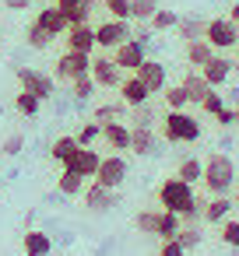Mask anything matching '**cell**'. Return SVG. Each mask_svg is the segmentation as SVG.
Wrapping results in <instances>:
<instances>
[{"label":"cell","mask_w":239,"mask_h":256,"mask_svg":"<svg viewBox=\"0 0 239 256\" xmlns=\"http://www.w3.org/2000/svg\"><path fill=\"white\" fill-rule=\"evenodd\" d=\"M158 204H162V210L179 214L186 224H193V221L204 214V200L193 196V182H186V179H179V176H172V179H165V182L158 186Z\"/></svg>","instance_id":"6da1fadb"},{"label":"cell","mask_w":239,"mask_h":256,"mask_svg":"<svg viewBox=\"0 0 239 256\" xmlns=\"http://www.w3.org/2000/svg\"><path fill=\"white\" fill-rule=\"evenodd\" d=\"M204 186L214 193V196H228V190H232V182H235V165H232V158L228 154H221V151H214L207 162H204Z\"/></svg>","instance_id":"7a4b0ae2"},{"label":"cell","mask_w":239,"mask_h":256,"mask_svg":"<svg viewBox=\"0 0 239 256\" xmlns=\"http://www.w3.org/2000/svg\"><path fill=\"white\" fill-rule=\"evenodd\" d=\"M162 134L169 144H193L200 137V120L183 109H169V116L162 120Z\"/></svg>","instance_id":"3957f363"},{"label":"cell","mask_w":239,"mask_h":256,"mask_svg":"<svg viewBox=\"0 0 239 256\" xmlns=\"http://www.w3.org/2000/svg\"><path fill=\"white\" fill-rule=\"evenodd\" d=\"M144 60H148V32L130 36L127 42H120V46L113 50V64H116L120 70H130V74H134Z\"/></svg>","instance_id":"277c9868"},{"label":"cell","mask_w":239,"mask_h":256,"mask_svg":"<svg viewBox=\"0 0 239 256\" xmlns=\"http://www.w3.org/2000/svg\"><path fill=\"white\" fill-rule=\"evenodd\" d=\"M204 39L211 42L214 53H221V50H235V42H239V25H235L232 18H211L207 28H204Z\"/></svg>","instance_id":"5b68a950"},{"label":"cell","mask_w":239,"mask_h":256,"mask_svg":"<svg viewBox=\"0 0 239 256\" xmlns=\"http://www.w3.org/2000/svg\"><path fill=\"white\" fill-rule=\"evenodd\" d=\"M18 84H22V92H29V95H36L39 102H46V98H53V78L50 74H43V70H36V67H18Z\"/></svg>","instance_id":"8992f818"},{"label":"cell","mask_w":239,"mask_h":256,"mask_svg":"<svg viewBox=\"0 0 239 256\" xmlns=\"http://www.w3.org/2000/svg\"><path fill=\"white\" fill-rule=\"evenodd\" d=\"M85 74H92V53H74V50H67L60 60H57V78L60 81H74V78H85Z\"/></svg>","instance_id":"52a82bcc"},{"label":"cell","mask_w":239,"mask_h":256,"mask_svg":"<svg viewBox=\"0 0 239 256\" xmlns=\"http://www.w3.org/2000/svg\"><path fill=\"white\" fill-rule=\"evenodd\" d=\"M127 39H130V25L120 22V18H109V22H102V25L95 28V46H99V50H116V46L127 42Z\"/></svg>","instance_id":"ba28073f"},{"label":"cell","mask_w":239,"mask_h":256,"mask_svg":"<svg viewBox=\"0 0 239 256\" xmlns=\"http://www.w3.org/2000/svg\"><path fill=\"white\" fill-rule=\"evenodd\" d=\"M123 179H127V162H123L120 154H109V158H102V162H99L95 182H102V186H109V190H120V186H123Z\"/></svg>","instance_id":"9c48e42d"},{"label":"cell","mask_w":239,"mask_h":256,"mask_svg":"<svg viewBox=\"0 0 239 256\" xmlns=\"http://www.w3.org/2000/svg\"><path fill=\"white\" fill-rule=\"evenodd\" d=\"M92 81H95L99 88H120L123 70L113 64V56H95V60H92Z\"/></svg>","instance_id":"30bf717a"},{"label":"cell","mask_w":239,"mask_h":256,"mask_svg":"<svg viewBox=\"0 0 239 256\" xmlns=\"http://www.w3.org/2000/svg\"><path fill=\"white\" fill-rule=\"evenodd\" d=\"M134 74L144 81V88H148L151 95L165 92V84H169V78H165V64H158V60H144V64L134 70Z\"/></svg>","instance_id":"8fae6325"},{"label":"cell","mask_w":239,"mask_h":256,"mask_svg":"<svg viewBox=\"0 0 239 256\" xmlns=\"http://www.w3.org/2000/svg\"><path fill=\"white\" fill-rule=\"evenodd\" d=\"M99 151H92V148H78L74 151V158L64 165V168H71V172H78L81 179H95V172H99Z\"/></svg>","instance_id":"7c38bea8"},{"label":"cell","mask_w":239,"mask_h":256,"mask_svg":"<svg viewBox=\"0 0 239 256\" xmlns=\"http://www.w3.org/2000/svg\"><path fill=\"white\" fill-rule=\"evenodd\" d=\"M85 204H88V210L106 214L109 207H116V190H109V186H102V182H92V186L85 190Z\"/></svg>","instance_id":"4fadbf2b"},{"label":"cell","mask_w":239,"mask_h":256,"mask_svg":"<svg viewBox=\"0 0 239 256\" xmlns=\"http://www.w3.org/2000/svg\"><path fill=\"white\" fill-rule=\"evenodd\" d=\"M36 25H39L43 32H50L53 39H57V36H64V32L71 28V25H67V18H64V11H60L57 4H50V8H43V11L36 14Z\"/></svg>","instance_id":"5bb4252c"},{"label":"cell","mask_w":239,"mask_h":256,"mask_svg":"<svg viewBox=\"0 0 239 256\" xmlns=\"http://www.w3.org/2000/svg\"><path fill=\"white\" fill-rule=\"evenodd\" d=\"M200 74H204V81H207L211 88H218V84H225V81L232 78V60L214 53V56H211L204 67H200Z\"/></svg>","instance_id":"9a60e30c"},{"label":"cell","mask_w":239,"mask_h":256,"mask_svg":"<svg viewBox=\"0 0 239 256\" xmlns=\"http://www.w3.org/2000/svg\"><path fill=\"white\" fill-rule=\"evenodd\" d=\"M64 36H67V50H74V53H92L95 50V28L92 25H71Z\"/></svg>","instance_id":"2e32d148"},{"label":"cell","mask_w":239,"mask_h":256,"mask_svg":"<svg viewBox=\"0 0 239 256\" xmlns=\"http://www.w3.org/2000/svg\"><path fill=\"white\" fill-rule=\"evenodd\" d=\"M120 98L134 109V106H144V102L151 98V92L144 88V81H141L137 74H130V78H123V81H120Z\"/></svg>","instance_id":"e0dca14e"},{"label":"cell","mask_w":239,"mask_h":256,"mask_svg":"<svg viewBox=\"0 0 239 256\" xmlns=\"http://www.w3.org/2000/svg\"><path fill=\"white\" fill-rule=\"evenodd\" d=\"M102 140L113 151H127L130 148V126L120 123V120H109V123H102Z\"/></svg>","instance_id":"ac0fdd59"},{"label":"cell","mask_w":239,"mask_h":256,"mask_svg":"<svg viewBox=\"0 0 239 256\" xmlns=\"http://www.w3.org/2000/svg\"><path fill=\"white\" fill-rule=\"evenodd\" d=\"M57 8L64 11L67 25H88L92 18V0H57Z\"/></svg>","instance_id":"d6986e66"},{"label":"cell","mask_w":239,"mask_h":256,"mask_svg":"<svg viewBox=\"0 0 239 256\" xmlns=\"http://www.w3.org/2000/svg\"><path fill=\"white\" fill-rule=\"evenodd\" d=\"M127 151H134V154H151L155 151V134H151V126H130V148Z\"/></svg>","instance_id":"ffe728a7"},{"label":"cell","mask_w":239,"mask_h":256,"mask_svg":"<svg viewBox=\"0 0 239 256\" xmlns=\"http://www.w3.org/2000/svg\"><path fill=\"white\" fill-rule=\"evenodd\" d=\"M50 249H53V238L46 232H39V228L25 232V256H50Z\"/></svg>","instance_id":"44dd1931"},{"label":"cell","mask_w":239,"mask_h":256,"mask_svg":"<svg viewBox=\"0 0 239 256\" xmlns=\"http://www.w3.org/2000/svg\"><path fill=\"white\" fill-rule=\"evenodd\" d=\"M211 56H214V50H211V42H207V39H193V42H186V60H190V67H193V70H200Z\"/></svg>","instance_id":"7402d4cb"},{"label":"cell","mask_w":239,"mask_h":256,"mask_svg":"<svg viewBox=\"0 0 239 256\" xmlns=\"http://www.w3.org/2000/svg\"><path fill=\"white\" fill-rule=\"evenodd\" d=\"M225 218H232V200H228V196H214V200L204 204V221L221 224Z\"/></svg>","instance_id":"603a6c76"},{"label":"cell","mask_w":239,"mask_h":256,"mask_svg":"<svg viewBox=\"0 0 239 256\" xmlns=\"http://www.w3.org/2000/svg\"><path fill=\"white\" fill-rule=\"evenodd\" d=\"M183 88H186V98H190V102H197V106H200V102H204V95L211 92V84L204 81V74H200V70H193V74H186V81H183Z\"/></svg>","instance_id":"cb8c5ba5"},{"label":"cell","mask_w":239,"mask_h":256,"mask_svg":"<svg viewBox=\"0 0 239 256\" xmlns=\"http://www.w3.org/2000/svg\"><path fill=\"white\" fill-rule=\"evenodd\" d=\"M81 144H78V137H57L53 140V148H50V154H53V162H60V165H67L71 158H74V151H78Z\"/></svg>","instance_id":"d4e9b609"},{"label":"cell","mask_w":239,"mask_h":256,"mask_svg":"<svg viewBox=\"0 0 239 256\" xmlns=\"http://www.w3.org/2000/svg\"><path fill=\"white\" fill-rule=\"evenodd\" d=\"M57 190H60L64 196H78V193H85V179H81L78 172L64 168V172H60V179H57Z\"/></svg>","instance_id":"484cf974"},{"label":"cell","mask_w":239,"mask_h":256,"mask_svg":"<svg viewBox=\"0 0 239 256\" xmlns=\"http://www.w3.org/2000/svg\"><path fill=\"white\" fill-rule=\"evenodd\" d=\"M179 228H183V218L172 214V210H162V218H158V235H162V242H165V238H176Z\"/></svg>","instance_id":"4316f807"},{"label":"cell","mask_w":239,"mask_h":256,"mask_svg":"<svg viewBox=\"0 0 239 256\" xmlns=\"http://www.w3.org/2000/svg\"><path fill=\"white\" fill-rule=\"evenodd\" d=\"M176 28H179V36H183L186 42H193V39H204V28H207V25H204L200 18H179Z\"/></svg>","instance_id":"83f0119b"},{"label":"cell","mask_w":239,"mask_h":256,"mask_svg":"<svg viewBox=\"0 0 239 256\" xmlns=\"http://www.w3.org/2000/svg\"><path fill=\"white\" fill-rule=\"evenodd\" d=\"M158 218H162V210H141V214L134 218V224H137V232H144V235H158Z\"/></svg>","instance_id":"f1b7e54d"},{"label":"cell","mask_w":239,"mask_h":256,"mask_svg":"<svg viewBox=\"0 0 239 256\" xmlns=\"http://www.w3.org/2000/svg\"><path fill=\"white\" fill-rule=\"evenodd\" d=\"M155 11H158V0H130V18L137 22H151Z\"/></svg>","instance_id":"f546056e"},{"label":"cell","mask_w":239,"mask_h":256,"mask_svg":"<svg viewBox=\"0 0 239 256\" xmlns=\"http://www.w3.org/2000/svg\"><path fill=\"white\" fill-rule=\"evenodd\" d=\"M176 25H179V14H176V11H162V8H158V11L151 14V28H155V32H169V28H176Z\"/></svg>","instance_id":"4dcf8cb0"},{"label":"cell","mask_w":239,"mask_h":256,"mask_svg":"<svg viewBox=\"0 0 239 256\" xmlns=\"http://www.w3.org/2000/svg\"><path fill=\"white\" fill-rule=\"evenodd\" d=\"M99 84L92 81V74H85V78H74L71 81V95L78 98V102H85V98H92V92H95Z\"/></svg>","instance_id":"1f68e13d"},{"label":"cell","mask_w":239,"mask_h":256,"mask_svg":"<svg viewBox=\"0 0 239 256\" xmlns=\"http://www.w3.org/2000/svg\"><path fill=\"white\" fill-rule=\"evenodd\" d=\"M165 106H169V109H186V106H190L186 88H183V84H165Z\"/></svg>","instance_id":"d6a6232c"},{"label":"cell","mask_w":239,"mask_h":256,"mask_svg":"<svg viewBox=\"0 0 239 256\" xmlns=\"http://www.w3.org/2000/svg\"><path fill=\"white\" fill-rule=\"evenodd\" d=\"M15 109H18L22 116H39L43 102H39L36 95H29V92H18V98H15Z\"/></svg>","instance_id":"836d02e7"},{"label":"cell","mask_w":239,"mask_h":256,"mask_svg":"<svg viewBox=\"0 0 239 256\" xmlns=\"http://www.w3.org/2000/svg\"><path fill=\"white\" fill-rule=\"evenodd\" d=\"M25 42H29L32 50H46V46L53 42V36H50V32H43V28L32 22V25H29V32H25Z\"/></svg>","instance_id":"e575fe53"},{"label":"cell","mask_w":239,"mask_h":256,"mask_svg":"<svg viewBox=\"0 0 239 256\" xmlns=\"http://www.w3.org/2000/svg\"><path fill=\"white\" fill-rule=\"evenodd\" d=\"M123 109H127V102H123V98H120V102H113V106H99V109H95V123L123 120Z\"/></svg>","instance_id":"d590c367"},{"label":"cell","mask_w":239,"mask_h":256,"mask_svg":"<svg viewBox=\"0 0 239 256\" xmlns=\"http://www.w3.org/2000/svg\"><path fill=\"white\" fill-rule=\"evenodd\" d=\"M179 179H186V182H197L200 176H204V165L197 162V158H183V165H179V172H176Z\"/></svg>","instance_id":"8d00e7d4"},{"label":"cell","mask_w":239,"mask_h":256,"mask_svg":"<svg viewBox=\"0 0 239 256\" xmlns=\"http://www.w3.org/2000/svg\"><path fill=\"white\" fill-rule=\"evenodd\" d=\"M218 238H221L225 246H232V249H239V221H232V218H225V221H221V232H218Z\"/></svg>","instance_id":"74e56055"},{"label":"cell","mask_w":239,"mask_h":256,"mask_svg":"<svg viewBox=\"0 0 239 256\" xmlns=\"http://www.w3.org/2000/svg\"><path fill=\"white\" fill-rule=\"evenodd\" d=\"M99 137H102V123H95V120H92V123H85V126H81V134H78V144H81V148H92Z\"/></svg>","instance_id":"f35d334b"},{"label":"cell","mask_w":239,"mask_h":256,"mask_svg":"<svg viewBox=\"0 0 239 256\" xmlns=\"http://www.w3.org/2000/svg\"><path fill=\"white\" fill-rule=\"evenodd\" d=\"M176 242H179V246H183V249L190 252L193 246H200V232H197L193 224H183V228L176 232Z\"/></svg>","instance_id":"ab89813d"},{"label":"cell","mask_w":239,"mask_h":256,"mask_svg":"<svg viewBox=\"0 0 239 256\" xmlns=\"http://www.w3.org/2000/svg\"><path fill=\"white\" fill-rule=\"evenodd\" d=\"M102 4H106V11H109L113 18L130 22V0H102Z\"/></svg>","instance_id":"60d3db41"},{"label":"cell","mask_w":239,"mask_h":256,"mask_svg":"<svg viewBox=\"0 0 239 256\" xmlns=\"http://www.w3.org/2000/svg\"><path fill=\"white\" fill-rule=\"evenodd\" d=\"M200 109H204V116H218L221 109H225V102H221V95H214V88L204 95V102H200Z\"/></svg>","instance_id":"b9f144b4"},{"label":"cell","mask_w":239,"mask_h":256,"mask_svg":"<svg viewBox=\"0 0 239 256\" xmlns=\"http://www.w3.org/2000/svg\"><path fill=\"white\" fill-rule=\"evenodd\" d=\"M22 148H25V137L22 134H11L4 144H0V154H8V158H15V154H22Z\"/></svg>","instance_id":"7bdbcfd3"},{"label":"cell","mask_w":239,"mask_h":256,"mask_svg":"<svg viewBox=\"0 0 239 256\" xmlns=\"http://www.w3.org/2000/svg\"><path fill=\"white\" fill-rule=\"evenodd\" d=\"M158 256H186V249H183L176 238H165V242H162V249H158Z\"/></svg>","instance_id":"ee69618b"},{"label":"cell","mask_w":239,"mask_h":256,"mask_svg":"<svg viewBox=\"0 0 239 256\" xmlns=\"http://www.w3.org/2000/svg\"><path fill=\"white\" fill-rule=\"evenodd\" d=\"M214 120H218V126H232V123H235V109H228V106H225Z\"/></svg>","instance_id":"f6af8a7d"},{"label":"cell","mask_w":239,"mask_h":256,"mask_svg":"<svg viewBox=\"0 0 239 256\" xmlns=\"http://www.w3.org/2000/svg\"><path fill=\"white\" fill-rule=\"evenodd\" d=\"M29 4H32V0H4V8H8V11H25Z\"/></svg>","instance_id":"bcb514c9"},{"label":"cell","mask_w":239,"mask_h":256,"mask_svg":"<svg viewBox=\"0 0 239 256\" xmlns=\"http://www.w3.org/2000/svg\"><path fill=\"white\" fill-rule=\"evenodd\" d=\"M228 18H232V22H235V25H239V4H235V8H232V14H228Z\"/></svg>","instance_id":"7dc6e473"},{"label":"cell","mask_w":239,"mask_h":256,"mask_svg":"<svg viewBox=\"0 0 239 256\" xmlns=\"http://www.w3.org/2000/svg\"><path fill=\"white\" fill-rule=\"evenodd\" d=\"M235 64H239V42H235Z\"/></svg>","instance_id":"c3c4849f"},{"label":"cell","mask_w":239,"mask_h":256,"mask_svg":"<svg viewBox=\"0 0 239 256\" xmlns=\"http://www.w3.org/2000/svg\"><path fill=\"white\" fill-rule=\"evenodd\" d=\"M235 123H239V106H235Z\"/></svg>","instance_id":"681fc988"},{"label":"cell","mask_w":239,"mask_h":256,"mask_svg":"<svg viewBox=\"0 0 239 256\" xmlns=\"http://www.w3.org/2000/svg\"><path fill=\"white\" fill-rule=\"evenodd\" d=\"M235 204H239V190H235Z\"/></svg>","instance_id":"f907efd6"},{"label":"cell","mask_w":239,"mask_h":256,"mask_svg":"<svg viewBox=\"0 0 239 256\" xmlns=\"http://www.w3.org/2000/svg\"><path fill=\"white\" fill-rule=\"evenodd\" d=\"M0 190H4V179H0Z\"/></svg>","instance_id":"816d5d0a"}]
</instances>
